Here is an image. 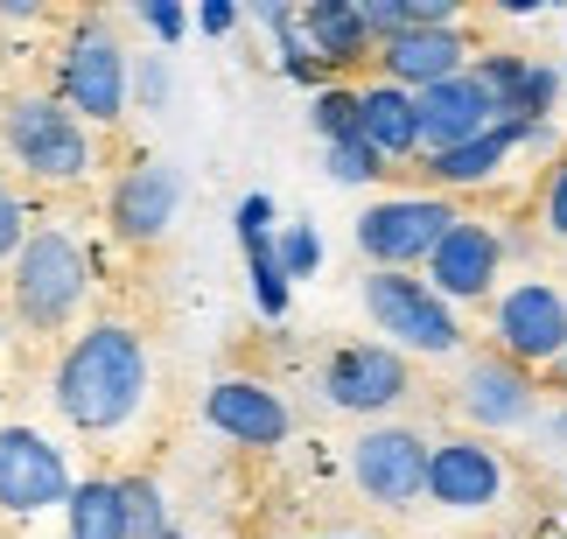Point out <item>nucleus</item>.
Here are the masks:
<instances>
[{
  "label": "nucleus",
  "mask_w": 567,
  "mask_h": 539,
  "mask_svg": "<svg viewBox=\"0 0 567 539\" xmlns=\"http://www.w3.org/2000/svg\"><path fill=\"white\" fill-rule=\"evenodd\" d=\"M147 336L134 322L105 315L92 330H78L71 343L56 351V372H50V400L56 414L78 427V435H113L141 414L147 400Z\"/></svg>",
  "instance_id": "f257e3e1"
},
{
  "label": "nucleus",
  "mask_w": 567,
  "mask_h": 539,
  "mask_svg": "<svg viewBox=\"0 0 567 539\" xmlns=\"http://www.w3.org/2000/svg\"><path fill=\"white\" fill-rule=\"evenodd\" d=\"M0 294H8L14 309V330L35 343H56V336H78V315L84 301H92V252H84L63 225H42L29 246H21V260L8 267L0 280Z\"/></svg>",
  "instance_id": "f03ea898"
},
{
  "label": "nucleus",
  "mask_w": 567,
  "mask_h": 539,
  "mask_svg": "<svg viewBox=\"0 0 567 539\" xmlns=\"http://www.w3.org/2000/svg\"><path fill=\"white\" fill-rule=\"evenodd\" d=\"M0 155L42 189H78L99 168L92 134H84V120L63 99H8L0 105Z\"/></svg>",
  "instance_id": "7ed1b4c3"
},
{
  "label": "nucleus",
  "mask_w": 567,
  "mask_h": 539,
  "mask_svg": "<svg viewBox=\"0 0 567 539\" xmlns=\"http://www.w3.org/2000/svg\"><path fill=\"white\" fill-rule=\"evenodd\" d=\"M56 99L84 113V126H120L126 113V50L113 35V21L105 14H84L71 21V35H63L56 50Z\"/></svg>",
  "instance_id": "20e7f679"
},
{
  "label": "nucleus",
  "mask_w": 567,
  "mask_h": 539,
  "mask_svg": "<svg viewBox=\"0 0 567 539\" xmlns=\"http://www.w3.org/2000/svg\"><path fill=\"white\" fill-rule=\"evenodd\" d=\"M343 463H351V484L379 511H406L413 498H427L434 442L406 421H379V427H358V435L343 442Z\"/></svg>",
  "instance_id": "39448f33"
},
{
  "label": "nucleus",
  "mask_w": 567,
  "mask_h": 539,
  "mask_svg": "<svg viewBox=\"0 0 567 539\" xmlns=\"http://www.w3.org/2000/svg\"><path fill=\"white\" fill-rule=\"evenodd\" d=\"M364 315H372L400 351H421V357L463 351V322H455V309L421 273H364Z\"/></svg>",
  "instance_id": "423d86ee"
},
{
  "label": "nucleus",
  "mask_w": 567,
  "mask_h": 539,
  "mask_svg": "<svg viewBox=\"0 0 567 539\" xmlns=\"http://www.w3.org/2000/svg\"><path fill=\"white\" fill-rule=\"evenodd\" d=\"M455 210L449 197H385L358 218V252L372 260V273H413L434 260V246L455 231Z\"/></svg>",
  "instance_id": "0eeeda50"
},
{
  "label": "nucleus",
  "mask_w": 567,
  "mask_h": 539,
  "mask_svg": "<svg viewBox=\"0 0 567 539\" xmlns=\"http://www.w3.org/2000/svg\"><path fill=\"white\" fill-rule=\"evenodd\" d=\"M316 385H322V406L379 421V414L413 400V364L392 351V343H337V351L322 357Z\"/></svg>",
  "instance_id": "6e6552de"
},
{
  "label": "nucleus",
  "mask_w": 567,
  "mask_h": 539,
  "mask_svg": "<svg viewBox=\"0 0 567 539\" xmlns=\"http://www.w3.org/2000/svg\"><path fill=\"white\" fill-rule=\"evenodd\" d=\"M491 351H505L512 364H560L567 357V294L554 280H518L491 301Z\"/></svg>",
  "instance_id": "1a4fd4ad"
},
{
  "label": "nucleus",
  "mask_w": 567,
  "mask_h": 539,
  "mask_svg": "<svg viewBox=\"0 0 567 539\" xmlns=\"http://www.w3.org/2000/svg\"><path fill=\"white\" fill-rule=\"evenodd\" d=\"M421 99V155H455V147H470V141H484L505 126V105H497V92L476 71L463 77H449V84H434V92H413Z\"/></svg>",
  "instance_id": "9d476101"
},
{
  "label": "nucleus",
  "mask_w": 567,
  "mask_h": 539,
  "mask_svg": "<svg viewBox=\"0 0 567 539\" xmlns=\"http://www.w3.org/2000/svg\"><path fill=\"white\" fill-rule=\"evenodd\" d=\"M50 505H71V469L35 427H0V511L35 519Z\"/></svg>",
  "instance_id": "9b49d317"
},
{
  "label": "nucleus",
  "mask_w": 567,
  "mask_h": 539,
  "mask_svg": "<svg viewBox=\"0 0 567 539\" xmlns=\"http://www.w3.org/2000/svg\"><path fill=\"white\" fill-rule=\"evenodd\" d=\"M512 469L484 435H442L434 442V469H427V498L442 511H491L505 505Z\"/></svg>",
  "instance_id": "f8f14e48"
},
{
  "label": "nucleus",
  "mask_w": 567,
  "mask_h": 539,
  "mask_svg": "<svg viewBox=\"0 0 567 539\" xmlns=\"http://www.w3.org/2000/svg\"><path fill=\"white\" fill-rule=\"evenodd\" d=\"M455 406H463L476 427H526L539 414V379L526 364H512L505 351H484L455 379Z\"/></svg>",
  "instance_id": "ddd939ff"
},
{
  "label": "nucleus",
  "mask_w": 567,
  "mask_h": 539,
  "mask_svg": "<svg viewBox=\"0 0 567 539\" xmlns=\"http://www.w3.org/2000/svg\"><path fill=\"white\" fill-rule=\"evenodd\" d=\"M497 267H505V239H497V225L455 218V231L434 246V260H427V288L442 301H491Z\"/></svg>",
  "instance_id": "4468645a"
},
{
  "label": "nucleus",
  "mask_w": 567,
  "mask_h": 539,
  "mask_svg": "<svg viewBox=\"0 0 567 539\" xmlns=\"http://www.w3.org/2000/svg\"><path fill=\"white\" fill-rule=\"evenodd\" d=\"M204 421L238 448H274L295 435V406L259 379H217L204 393Z\"/></svg>",
  "instance_id": "2eb2a0df"
},
{
  "label": "nucleus",
  "mask_w": 567,
  "mask_h": 539,
  "mask_svg": "<svg viewBox=\"0 0 567 539\" xmlns=\"http://www.w3.org/2000/svg\"><path fill=\"white\" fill-rule=\"evenodd\" d=\"M105 218H113V231L126 246H162L168 225H176V176H168L162 162L134 155L120 168L113 197H105Z\"/></svg>",
  "instance_id": "dca6fc26"
},
{
  "label": "nucleus",
  "mask_w": 567,
  "mask_h": 539,
  "mask_svg": "<svg viewBox=\"0 0 567 539\" xmlns=\"http://www.w3.org/2000/svg\"><path fill=\"white\" fill-rule=\"evenodd\" d=\"M470 56H476V42L463 29H413L400 42H379V71H385V84H400V92H434V84L476 71Z\"/></svg>",
  "instance_id": "f3484780"
},
{
  "label": "nucleus",
  "mask_w": 567,
  "mask_h": 539,
  "mask_svg": "<svg viewBox=\"0 0 567 539\" xmlns=\"http://www.w3.org/2000/svg\"><path fill=\"white\" fill-rule=\"evenodd\" d=\"M358 105H364V120H358V134L379 147L385 162H406V155H421V99L413 92H400V84H364L358 92Z\"/></svg>",
  "instance_id": "a211bd4d"
},
{
  "label": "nucleus",
  "mask_w": 567,
  "mask_h": 539,
  "mask_svg": "<svg viewBox=\"0 0 567 539\" xmlns=\"http://www.w3.org/2000/svg\"><path fill=\"white\" fill-rule=\"evenodd\" d=\"M518 141H547V126L505 120L497 134L470 141V147H455V155H434V162H427V183H442V189H470V183H491L497 168H505V155H512Z\"/></svg>",
  "instance_id": "6ab92c4d"
},
{
  "label": "nucleus",
  "mask_w": 567,
  "mask_h": 539,
  "mask_svg": "<svg viewBox=\"0 0 567 539\" xmlns=\"http://www.w3.org/2000/svg\"><path fill=\"white\" fill-rule=\"evenodd\" d=\"M301 29H309V50L330 63H358V56H372V35H364V14H358V0H309V14H301Z\"/></svg>",
  "instance_id": "aec40b11"
},
{
  "label": "nucleus",
  "mask_w": 567,
  "mask_h": 539,
  "mask_svg": "<svg viewBox=\"0 0 567 539\" xmlns=\"http://www.w3.org/2000/svg\"><path fill=\"white\" fill-rule=\"evenodd\" d=\"M63 539H134V526H126V484H113V477L78 484L71 505H63Z\"/></svg>",
  "instance_id": "412c9836"
},
{
  "label": "nucleus",
  "mask_w": 567,
  "mask_h": 539,
  "mask_svg": "<svg viewBox=\"0 0 567 539\" xmlns=\"http://www.w3.org/2000/svg\"><path fill=\"white\" fill-rule=\"evenodd\" d=\"M267 218H274L267 197H246V204H238V246H246V260H252L259 309L280 315V309H288V273H280V246L267 239Z\"/></svg>",
  "instance_id": "4be33fe9"
},
{
  "label": "nucleus",
  "mask_w": 567,
  "mask_h": 539,
  "mask_svg": "<svg viewBox=\"0 0 567 539\" xmlns=\"http://www.w3.org/2000/svg\"><path fill=\"white\" fill-rule=\"evenodd\" d=\"M330 176L337 183H379V176H400V168H385V155L358 134V141H337L330 147Z\"/></svg>",
  "instance_id": "5701e85b"
},
{
  "label": "nucleus",
  "mask_w": 567,
  "mask_h": 539,
  "mask_svg": "<svg viewBox=\"0 0 567 539\" xmlns=\"http://www.w3.org/2000/svg\"><path fill=\"white\" fill-rule=\"evenodd\" d=\"M126 526H134V539H176L168 511H162V490L147 477H126Z\"/></svg>",
  "instance_id": "b1692460"
},
{
  "label": "nucleus",
  "mask_w": 567,
  "mask_h": 539,
  "mask_svg": "<svg viewBox=\"0 0 567 539\" xmlns=\"http://www.w3.org/2000/svg\"><path fill=\"white\" fill-rule=\"evenodd\" d=\"M309 120H316V134L337 147V141H358V120H364V105H358V92H322Z\"/></svg>",
  "instance_id": "393cba45"
},
{
  "label": "nucleus",
  "mask_w": 567,
  "mask_h": 539,
  "mask_svg": "<svg viewBox=\"0 0 567 539\" xmlns=\"http://www.w3.org/2000/svg\"><path fill=\"white\" fill-rule=\"evenodd\" d=\"M29 239H35V231H29V204H21V189L0 176V267H14Z\"/></svg>",
  "instance_id": "a878e982"
},
{
  "label": "nucleus",
  "mask_w": 567,
  "mask_h": 539,
  "mask_svg": "<svg viewBox=\"0 0 567 539\" xmlns=\"http://www.w3.org/2000/svg\"><path fill=\"white\" fill-rule=\"evenodd\" d=\"M316 260H322L316 225H295L288 239H280V273H288V280H309V273H316Z\"/></svg>",
  "instance_id": "bb28decb"
},
{
  "label": "nucleus",
  "mask_w": 567,
  "mask_h": 539,
  "mask_svg": "<svg viewBox=\"0 0 567 539\" xmlns=\"http://www.w3.org/2000/svg\"><path fill=\"white\" fill-rule=\"evenodd\" d=\"M539 225H547V239H567V155L554 162V176H547V197H539Z\"/></svg>",
  "instance_id": "cd10ccee"
},
{
  "label": "nucleus",
  "mask_w": 567,
  "mask_h": 539,
  "mask_svg": "<svg viewBox=\"0 0 567 539\" xmlns=\"http://www.w3.org/2000/svg\"><path fill=\"white\" fill-rule=\"evenodd\" d=\"M141 14H147V29H155L162 42H176V35H183V8H168V0H147Z\"/></svg>",
  "instance_id": "c85d7f7f"
},
{
  "label": "nucleus",
  "mask_w": 567,
  "mask_h": 539,
  "mask_svg": "<svg viewBox=\"0 0 567 539\" xmlns=\"http://www.w3.org/2000/svg\"><path fill=\"white\" fill-rule=\"evenodd\" d=\"M196 21H204V29H210V35H225V29H231V21H238V14L225 8V0H204V14H196Z\"/></svg>",
  "instance_id": "c756f323"
},
{
  "label": "nucleus",
  "mask_w": 567,
  "mask_h": 539,
  "mask_svg": "<svg viewBox=\"0 0 567 539\" xmlns=\"http://www.w3.org/2000/svg\"><path fill=\"white\" fill-rule=\"evenodd\" d=\"M316 539H385L379 526H337V532H316Z\"/></svg>",
  "instance_id": "7c9ffc66"
},
{
  "label": "nucleus",
  "mask_w": 567,
  "mask_h": 539,
  "mask_svg": "<svg viewBox=\"0 0 567 539\" xmlns=\"http://www.w3.org/2000/svg\"><path fill=\"white\" fill-rule=\"evenodd\" d=\"M554 385H560V393H567V357H560V364H554Z\"/></svg>",
  "instance_id": "2f4dec72"
}]
</instances>
